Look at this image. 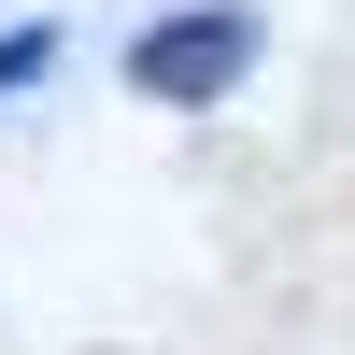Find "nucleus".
<instances>
[{"mask_svg":"<svg viewBox=\"0 0 355 355\" xmlns=\"http://www.w3.org/2000/svg\"><path fill=\"white\" fill-rule=\"evenodd\" d=\"M242 71H256V15H242V0H185V15H157L128 43V85L171 100V114H214Z\"/></svg>","mask_w":355,"mask_h":355,"instance_id":"f257e3e1","label":"nucleus"},{"mask_svg":"<svg viewBox=\"0 0 355 355\" xmlns=\"http://www.w3.org/2000/svg\"><path fill=\"white\" fill-rule=\"evenodd\" d=\"M43 57H57V28H15V43H0V100H15V85H43Z\"/></svg>","mask_w":355,"mask_h":355,"instance_id":"f03ea898","label":"nucleus"}]
</instances>
